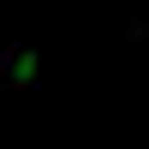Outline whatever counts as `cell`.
<instances>
[{
    "mask_svg": "<svg viewBox=\"0 0 149 149\" xmlns=\"http://www.w3.org/2000/svg\"><path fill=\"white\" fill-rule=\"evenodd\" d=\"M0 84H6V90H30V84H36V54L24 42H6V48H0Z\"/></svg>",
    "mask_w": 149,
    "mask_h": 149,
    "instance_id": "cell-1",
    "label": "cell"
}]
</instances>
